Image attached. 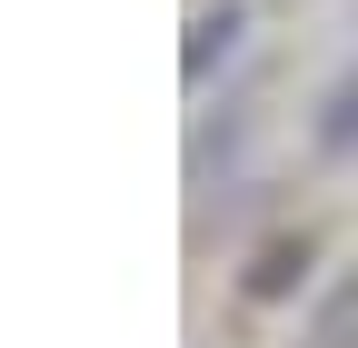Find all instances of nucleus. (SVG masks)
I'll return each instance as SVG.
<instances>
[{
  "label": "nucleus",
  "mask_w": 358,
  "mask_h": 348,
  "mask_svg": "<svg viewBox=\"0 0 358 348\" xmlns=\"http://www.w3.org/2000/svg\"><path fill=\"white\" fill-rule=\"evenodd\" d=\"M299 348H358V269H338L319 298H308V328Z\"/></svg>",
  "instance_id": "obj_4"
},
{
  "label": "nucleus",
  "mask_w": 358,
  "mask_h": 348,
  "mask_svg": "<svg viewBox=\"0 0 358 348\" xmlns=\"http://www.w3.org/2000/svg\"><path fill=\"white\" fill-rule=\"evenodd\" d=\"M308 150H319V159H358V60L319 90V110H308Z\"/></svg>",
  "instance_id": "obj_3"
},
{
  "label": "nucleus",
  "mask_w": 358,
  "mask_h": 348,
  "mask_svg": "<svg viewBox=\"0 0 358 348\" xmlns=\"http://www.w3.org/2000/svg\"><path fill=\"white\" fill-rule=\"evenodd\" d=\"M239 30H249V0H209V10L189 20V50H179V80L189 90H209L219 70L239 60Z\"/></svg>",
  "instance_id": "obj_1"
},
{
  "label": "nucleus",
  "mask_w": 358,
  "mask_h": 348,
  "mask_svg": "<svg viewBox=\"0 0 358 348\" xmlns=\"http://www.w3.org/2000/svg\"><path fill=\"white\" fill-rule=\"evenodd\" d=\"M308 229H279V239H259L249 249V269H239V298H259V309H279V298H299V279H308Z\"/></svg>",
  "instance_id": "obj_2"
}]
</instances>
